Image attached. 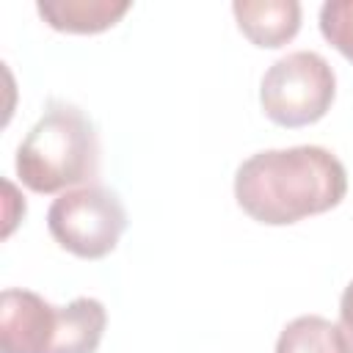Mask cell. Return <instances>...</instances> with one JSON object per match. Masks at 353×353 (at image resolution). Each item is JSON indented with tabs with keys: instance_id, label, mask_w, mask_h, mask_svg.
I'll use <instances>...</instances> for the list:
<instances>
[{
	"instance_id": "cell-2",
	"label": "cell",
	"mask_w": 353,
	"mask_h": 353,
	"mask_svg": "<svg viewBox=\"0 0 353 353\" xmlns=\"http://www.w3.org/2000/svg\"><path fill=\"white\" fill-rule=\"evenodd\" d=\"M17 176L33 193L83 188L99 168V138L91 119L61 99H50L41 119L17 149Z\"/></svg>"
},
{
	"instance_id": "cell-6",
	"label": "cell",
	"mask_w": 353,
	"mask_h": 353,
	"mask_svg": "<svg viewBox=\"0 0 353 353\" xmlns=\"http://www.w3.org/2000/svg\"><path fill=\"white\" fill-rule=\"evenodd\" d=\"M232 11L240 33L262 50L284 47L301 30L298 0H234Z\"/></svg>"
},
{
	"instance_id": "cell-3",
	"label": "cell",
	"mask_w": 353,
	"mask_h": 353,
	"mask_svg": "<svg viewBox=\"0 0 353 353\" xmlns=\"http://www.w3.org/2000/svg\"><path fill=\"white\" fill-rule=\"evenodd\" d=\"M336 97L331 63L312 50H295L270 63L259 83V105L279 127H306L320 121Z\"/></svg>"
},
{
	"instance_id": "cell-5",
	"label": "cell",
	"mask_w": 353,
	"mask_h": 353,
	"mask_svg": "<svg viewBox=\"0 0 353 353\" xmlns=\"http://www.w3.org/2000/svg\"><path fill=\"white\" fill-rule=\"evenodd\" d=\"M58 306L39 292L8 287L0 295V353H47L55 336Z\"/></svg>"
},
{
	"instance_id": "cell-10",
	"label": "cell",
	"mask_w": 353,
	"mask_h": 353,
	"mask_svg": "<svg viewBox=\"0 0 353 353\" xmlns=\"http://www.w3.org/2000/svg\"><path fill=\"white\" fill-rule=\"evenodd\" d=\"M320 33L353 63V0H328L320 8Z\"/></svg>"
},
{
	"instance_id": "cell-7",
	"label": "cell",
	"mask_w": 353,
	"mask_h": 353,
	"mask_svg": "<svg viewBox=\"0 0 353 353\" xmlns=\"http://www.w3.org/2000/svg\"><path fill=\"white\" fill-rule=\"evenodd\" d=\"M108 325V312L97 298L80 295L58 306L55 336L47 353H97Z\"/></svg>"
},
{
	"instance_id": "cell-8",
	"label": "cell",
	"mask_w": 353,
	"mask_h": 353,
	"mask_svg": "<svg viewBox=\"0 0 353 353\" xmlns=\"http://www.w3.org/2000/svg\"><path fill=\"white\" fill-rule=\"evenodd\" d=\"M39 17L61 33H102L113 28L127 11V0H41Z\"/></svg>"
},
{
	"instance_id": "cell-1",
	"label": "cell",
	"mask_w": 353,
	"mask_h": 353,
	"mask_svg": "<svg viewBox=\"0 0 353 353\" xmlns=\"http://www.w3.org/2000/svg\"><path fill=\"white\" fill-rule=\"evenodd\" d=\"M347 174L323 146H290L256 152L237 165L234 199L240 210L265 226H290L342 204Z\"/></svg>"
},
{
	"instance_id": "cell-4",
	"label": "cell",
	"mask_w": 353,
	"mask_h": 353,
	"mask_svg": "<svg viewBox=\"0 0 353 353\" xmlns=\"http://www.w3.org/2000/svg\"><path fill=\"white\" fill-rule=\"evenodd\" d=\"M47 229L63 251L80 259H102L119 245L127 229V210L110 188L83 185L50 204Z\"/></svg>"
},
{
	"instance_id": "cell-9",
	"label": "cell",
	"mask_w": 353,
	"mask_h": 353,
	"mask_svg": "<svg viewBox=\"0 0 353 353\" xmlns=\"http://www.w3.org/2000/svg\"><path fill=\"white\" fill-rule=\"evenodd\" d=\"M276 353H345L339 328L320 314H301L290 320L279 339Z\"/></svg>"
},
{
	"instance_id": "cell-11",
	"label": "cell",
	"mask_w": 353,
	"mask_h": 353,
	"mask_svg": "<svg viewBox=\"0 0 353 353\" xmlns=\"http://www.w3.org/2000/svg\"><path fill=\"white\" fill-rule=\"evenodd\" d=\"M339 339H342V347L345 353H353V281L345 287L342 298H339Z\"/></svg>"
}]
</instances>
